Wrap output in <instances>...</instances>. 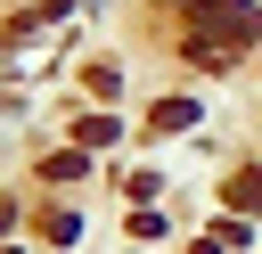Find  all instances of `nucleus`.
I'll list each match as a JSON object with an SVG mask.
<instances>
[{"mask_svg": "<svg viewBox=\"0 0 262 254\" xmlns=\"http://www.w3.org/2000/svg\"><path fill=\"white\" fill-rule=\"evenodd\" d=\"M196 16H205V33H229V41H254L262 33V8L254 0H205Z\"/></svg>", "mask_w": 262, "mask_h": 254, "instance_id": "1", "label": "nucleus"}, {"mask_svg": "<svg viewBox=\"0 0 262 254\" xmlns=\"http://www.w3.org/2000/svg\"><path fill=\"white\" fill-rule=\"evenodd\" d=\"M188 123H196L188 98H164V107H156V131H188Z\"/></svg>", "mask_w": 262, "mask_h": 254, "instance_id": "2", "label": "nucleus"}]
</instances>
